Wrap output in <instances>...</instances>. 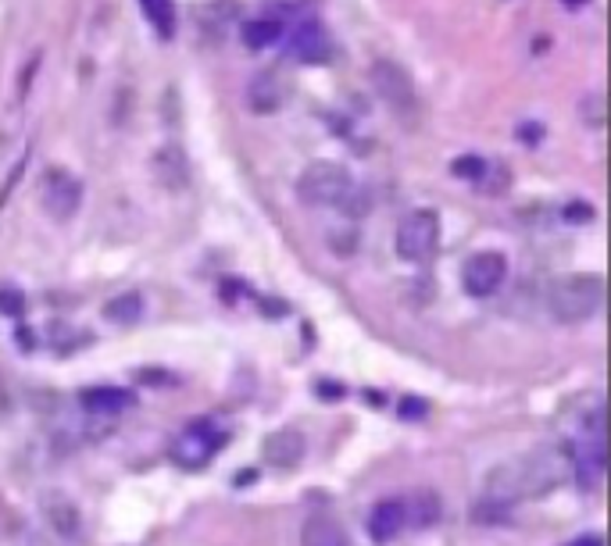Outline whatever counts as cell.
I'll return each instance as SVG.
<instances>
[{
  "instance_id": "11",
  "label": "cell",
  "mask_w": 611,
  "mask_h": 546,
  "mask_svg": "<svg viewBox=\"0 0 611 546\" xmlns=\"http://www.w3.org/2000/svg\"><path fill=\"white\" fill-rule=\"evenodd\" d=\"M405 529H407V518H405V504H401V500H383V504L372 507V514H369V536H372V543H394Z\"/></svg>"
},
{
  "instance_id": "12",
  "label": "cell",
  "mask_w": 611,
  "mask_h": 546,
  "mask_svg": "<svg viewBox=\"0 0 611 546\" xmlns=\"http://www.w3.org/2000/svg\"><path fill=\"white\" fill-rule=\"evenodd\" d=\"M301 546H351L343 525L333 514H307L301 525Z\"/></svg>"
},
{
  "instance_id": "2",
  "label": "cell",
  "mask_w": 611,
  "mask_h": 546,
  "mask_svg": "<svg viewBox=\"0 0 611 546\" xmlns=\"http://www.w3.org/2000/svg\"><path fill=\"white\" fill-rule=\"evenodd\" d=\"M436 243H440V214L429 211V207H418L401 218L397 225V236H394V247H397V258L411 261V265H422L436 254Z\"/></svg>"
},
{
  "instance_id": "6",
  "label": "cell",
  "mask_w": 611,
  "mask_h": 546,
  "mask_svg": "<svg viewBox=\"0 0 611 546\" xmlns=\"http://www.w3.org/2000/svg\"><path fill=\"white\" fill-rule=\"evenodd\" d=\"M40 204L54 222H68L83 204V186L65 168H47L40 182Z\"/></svg>"
},
{
  "instance_id": "1",
  "label": "cell",
  "mask_w": 611,
  "mask_h": 546,
  "mask_svg": "<svg viewBox=\"0 0 611 546\" xmlns=\"http://www.w3.org/2000/svg\"><path fill=\"white\" fill-rule=\"evenodd\" d=\"M605 304V278L601 275H565L551 286L547 307L554 322L561 325H579L590 322Z\"/></svg>"
},
{
  "instance_id": "8",
  "label": "cell",
  "mask_w": 611,
  "mask_h": 546,
  "mask_svg": "<svg viewBox=\"0 0 611 546\" xmlns=\"http://www.w3.org/2000/svg\"><path fill=\"white\" fill-rule=\"evenodd\" d=\"M222 443H225V436H222L211 422H194V425H187V429L176 436L172 457H176L179 464H187V468H201L204 460H211V454H214Z\"/></svg>"
},
{
  "instance_id": "4",
  "label": "cell",
  "mask_w": 611,
  "mask_h": 546,
  "mask_svg": "<svg viewBox=\"0 0 611 546\" xmlns=\"http://www.w3.org/2000/svg\"><path fill=\"white\" fill-rule=\"evenodd\" d=\"M354 182L347 176V168L333 165V161H315L307 165L297 179V193L305 204H315V207H340L347 196H351Z\"/></svg>"
},
{
  "instance_id": "7",
  "label": "cell",
  "mask_w": 611,
  "mask_h": 546,
  "mask_svg": "<svg viewBox=\"0 0 611 546\" xmlns=\"http://www.w3.org/2000/svg\"><path fill=\"white\" fill-rule=\"evenodd\" d=\"M508 278V258L497 254V250H479L465 261L461 268V286L469 296H494Z\"/></svg>"
},
{
  "instance_id": "18",
  "label": "cell",
  "mask_w": 611,
  "mask_h": 546,
  "mask_svg": "<svg viewBox=\"0 0 611 546\" xmlns=\"http://www.w3.org/2000/svg\"><path fill=\"white\" fill-rule=\"evenodd\" d=\"M47 522H50L61 536H76V532H79V511H76V504H68L65 496L47 500Z\"/></svg>"
},
{
  "instance_id": "14",
  "label": "cell",
  "mask_w": 611,
  "mask_h": 546,
  "mask_svg": "<svg viewBox=\"0 0 611 546\" xmlns=\"http://www.w3.org/2000/svg\"><path fill=\"white\" fill-rule=\"evenodd\" d=\"M401 504H405L407 525H415V529H425V525H433L443 514V504H440V496L433 489H418V493H411Z\"/></svg>"
},
{
  "instance_id": "3",
  "label": "cell",
  "mask_w": 611,
  "mask_h": 546,
  "mask_svg": "<svg viewBox=\"0 0 611 546\" xmlns=\"http://www.w3.org/2000/svg\"><path fill=\"white\" fill-rule=\"evenodd\" d=\"M369 79H372L376 96H379L405 125H415V114H418V93H415V83H411V76H407L405 68H401L397 61H387V58H383V61L372 65Z\"/></svg>"
},
{
  "instance_id": "5",
  "label": "cell",
  "mask_w": 611,
  "mask_h": 546,
  "mask_svg": "<svg viewBox=\"0 0 611 546\" xmlns=\"http://www.w3.org/2000/svg\"><path fill=\"white\" fill-rule=\"evenodd\" d=\"M561 425L569 429L565 443L583 440V450H605V404H601V393H587V396L572 400L565 407V414H561Z\"/></svg>"
},
{
  "instance_id": "22",
  "label": "cell",
  "mask_w": 611,
  "mask_h": 546,
  "mask_svg": "<svg viewBox=\"0 0 611 546\" xmlns=\"http://www.w3.org/2000/svg\"><path fill=\"white\" fill-rule=\"evenodd\" d=\"M422 414H425V400H418V396L401 400V418H422Z\"/></svg>"
},
{
  "instance_id": "9",
  "label": "cell",
  "mask_w": 611,
  "mask_h": 546,
  "mask_svg": "<svg viewBox=\"0 0 611 546\" xmlns=\"http://www.w3.org/2000/svg\"><path fill=\"white\" fill-rule=\"evenodd\" d=\"M305 450H307V440L301 429H294V425H287V429H276L265 443H261V457L272 464V468H279V471H290V468H297L301 460H305Z\"/></svg>"
},
{
  "instance_id": "19",
  "label": "cell",
  "mask_w": 611,
  "mask_h": 546,
  "mask_svg": "<svg viewBox=\"0 0 611 546\" xmlns=\"http://www.w3.org/2000/svg\"><path fill=\"white\" fill-rule=\"evenodd\" d=\"M140 314H143V300H140L136 293H122V296H114V300H107V304H104V318H107V322H114V325L136 322Z\"/></svg>"
},
{
  "instance_id": "10",
  "label": "cell",
  "mask_w": 611,
  "mask_h": 546,
  "mask_svg": "<svg viewBox=\"0 0 611 546\" xmlns=\"http://www.w3.org/2000/svg\"><path fill=\"white\" fill-rule=\"evenodd\" d=\"M290 54L305 65H325L329 54H333V43H329V32L318 25V22H301L294 32H290Z\"/></svg>"
},
{
  "instance_id": "17",
  "label": "cell",
  "mask_w": 611,
  "mask_h": 546,
  "mask_svg": "<svg viewBox=\"0 0 611 546\" xmlns=\"http://www.w3.org/2000/svg\"><path fill=\"white\" fill-rule=\"evenodd\" d=\"M243 43L251 47V50H265V47H272L279 36H283V29H279V22H272V18H254V22H247L243 25Z\"/></svg>"
},
{
  "instance_id": "16",
  "label": "cell",
  "mask_w": 611,
  "mask_h": 546,
  "mask_svg": "<svg viewBox=\"0 0 611 546\" xmlns=\"http://www.w3.org/2000/svg\"><path fill=\"white\" fill-rule=\"evenodd\" d=\"M143 4V18L154 25V32L161 40H172L176 32V4L172 0H140Z\"/></svg>"
},
{
  "instance_id": "24",
  "label": "cell",
  "mask_w": 611,
  "mask_h": 546,
  "mask_svg": "<svg viewBox=\"0 0 611 546\" xmlns=\"http://www.w3.org/2000/svg\"><path fill=\"white\" fill-rule=\"evenodd\" d=\"M569 546H605L601 536H579V540H572Z\"/></svg>"
},
{
  "instance_id": "20",
  "label": "cell",
  "mask_w": 611,
  "mask_h": 546,
  "mask_svg": "<svg viewBox=\"0 0 611 546\" xmlns=\"http://www.w3.org/2000/svg\"><path fill=\"white\" fill-rule=\"evenodd\" d=\"M579 114H583V122L587 125H594V129H601L605 125V118H608V111H605V93H590L583 104H579Z\"/></svg>"
},
{
  "instance_id": "23",
  "label": "cell",
  "mask_w": 611,
  "mask_h": 546,
  "mask_svg": "<svg viewBox=\"0 0 611 546\" xmlns=\"http://www.w3.org/2000/svg\"><path fill=\"white\" fill-rule=\"evenodd\" d=\"M0 311H14V314H22V296L18 293H0Z\"/></svg>"
},
{
  "instance_id": "25",
  "label": "cell",
  "mask_w": 611,
  "mask_h": 546,
  "mask_svg": "<svg viewBox=\"0 0 611 546\" xmlns=\"http://www.w3.org/2000/svg\"><path fill=\"white\" fill-rule=\"evenodd\" d=\"M561 4H565V7H569V11H579V7H587V4H590V0H561Z\"/></svg>"
},
{
  "instance_id": "15",
  "label": "cell",
  "mask_w": 611,
  "mask_h": 546,
  "mask_svg": "<svg viewBox=\"0 0 611 546\" xmlns=\"http://www.w3.org/2000/svg\"><path fill=\"white\" fill-rule=\"evenodd\" d=\"M154 172L158 179L165 182L169 189H183L187 186V158L179 147H165L158 158H154Z\"/></svg>"
},
{
  "instance_id": "13",
  "label": "cell",
  "mask_w": 611,
  "mask_h": 546,
  "mask_svg": "<svg viewBox=\"0 0 611 546\" xmlns=\"http://www.w3.org/2000/svg\"><path fill=\"white\" fill-rule=\"evenodd\" d=\"M83 407L87 411H97V414H114V411H125L136 404V396L122 386H94V389H83Z\"/></svg>"
},
{
  "instance_id": "21",
  "label": "cell",
  "mask_w": 611,
  "mask_h": 546,
  "mask_svg": "<svg viewBox=\"0 0 611 546\" xmlns=\"http://www.w3.org/2000/svg\"><path fill=\"white\" fill-rule=\"evenodd\" d=\"M451 172H454L458 179L483 182V176H487V161H483V158H476V154H469V158H458V161L451 165Z\"/></svg>"
}]
</instances>
